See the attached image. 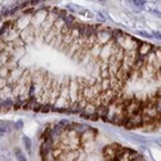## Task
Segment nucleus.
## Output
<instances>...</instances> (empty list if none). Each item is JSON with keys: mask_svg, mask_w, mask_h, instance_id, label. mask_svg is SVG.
<instances>
[{"mask_svg": "<svg viewBox=\"0 0 161 161\" xmlns=\"http://www.w3.org/2000/svg\"><path fill=\"white\" fill-rule=\"evenodd\" d=\"M96 135H97V131L96 129L89 128L85 133H83L80 135V142H81V147L85 148L86 151H90L94 148L96 146Z\"/></svg>", "mask_w": 161, "mask_h": 161, "instance_id": "f257e3e1", "label": "nucleus"}, {"mask_svg": "<svg viewBox=\"0 0 161 161\" xmlns=\"http://www.w3.org/2000/svg\"><path fill=\"white\" fill-rule=\"evenodd\" d=\"M124 148H121L118 143H114V144H109V146H106V147L102 150V156H103L105 161H115L118 159L119 153L122 151Z\"/></svg>", "mask_w": 161, "mask_h": 161, "instance_id": "f03ea898", "label": "nucleus"}, {"mask_svg": "<svg viewBox=\"0 0 161 161\" xmlns=\"http://www.w3.org/2000/svg\"><path fill=\"white\" fill-rule=\"evenodd\" d=\"M143 125V115H142V111L138 112L133 116L128 118L126 122H125V126L129 128V129H133V128H137V126H141Z\"/></svg>", "mask_w": 161, "mask_h": 161, "instance_id": "7ed1b4c3", "label": "nucleus"}, {"mask_svg": "<svg viewBox=\"0 0 161 161\" xmlns=\"http://www.w3.org/2000/svg\"><path fill=\"white\" fill-rule=\"evenodd\" d=\"M138 156V152L133 151V150H125L124 148L120 153H119V156L118 159H116L115 161H133L134 159H137Z\"/></svg>", "mask_w": 161, "mask_h": 161, "instance_id": "20e7f679", "label": "nucleus"}, {"mask_svg": "<svg viewBox=\"0 0 161 161\" xmlns=\"http://www.w3.org/2000/svg\"><path fill=\"white\" fill-rule=\"evenodd\" d=\"M56 148V143L53 142L52 138H47V139H44L41 146H40V151H41V155H44V153L47 152H50L53 151Z\"/></svg>", "mask_w": 161, "mask_h": 161, "instance_id": "39448f33", "label": "nucleus"}, {"mask_svg": "<svg viewBox=\"0 0 161 161\" xmlns=\"http://www.w3.org/2000/svg\"><path fill=\"white\" fill-rule=\"evenodd\" d=\"M137 50H138V54H139V57L146 58L152 52V45H150V44H147V43H141L139 45H138Z\"/></svg>", "mask_w": 161, "mask_h": 161, "instance_id": "423d86ee", "label": "nucleus"}, {"mask_svg": "<svg viewBox=\"0 0 161 161\" xmlns=\"http://www.w3.org/2000/svg\"><path fill=\"white\" fill-rule=\"evenodd\" d=\"M32 38H34V27L27 26L25 30L22 31L21 39L23 40V41H26V43H30V41H32Z\"/></svg>", "mask_w": 161, "mask_h": 161, "instance_id": "0eeeda50", "label": "nucleus"}, {"mask_svg": "<svg viewBox=\"0 0 161 161\" xmlns=\"http://www.w3.org/2000/svg\"><path fill=\"white\" fill-rule=\"evenodd\" d=\"M88 129H89V126L85 125V124H75V128H74V130L76 131L77 134H80V135H81L83 133H85Z\"/></svg>", "mask_w": 161, "mask_h": 161, "instance_id": "6e6552de", "label": "nucleus"}, {"mask_svg": "<svg viewBox=\"0 0 161 161\" xmlns=\"http://www.w3.org/2000/svg\"><path fill=\"white\" fill-rule=\"evenodd\" d=\"M41 159H43V161H56L57 160V157H56L53 151L47 152V153H44V155H41Z\"/></svg>", "mask_w": 161, "mask_h": 161, "instance_id": "1a4fd4ad", "label": "nucleus"}, {"mask_svg": "<svg viewBox=\"0 0 161 161\" xmlns=\"http://www.w3.org/2000/svg\"><path fill=\"white\" fill-rule=\"evenodd\" d=\"M14 156H16L17 161H27L26 156L23 155V152H22L21 150H18V148H16V150H14Z\"/></svg>", "mask_w": 161, "mask_h": 161, "instance_id": "9d476101", "label": "nucleus"}, {"mask_svg": "<svg viewBox=\"0 0 161 161\" xmlns=\"http://www.w3.org/2000/svg\"><path fill=\"white\" fill-rule=\"evenodd\" d=\"M22 141H23V144L26 146V150L28 152H31V141L28 139L27 137H23V138H22Z\"/></svg>", "mask_w": 161, "mask_h": 161, "instance_id": "9b49d317", "label": "nucleus"}, {"mask_svg": "<svg viewBox=\"0 0 161 161\" xmlns=\"http://www.w3.org/2000/svg\"><path fill=\"white\" fill-rule=\"evenodd\" d=\"M138 35L143 36V38H147V39H151V38H153V36H152V34H148V32H146V31H138Z\"/></svg>", "mask_w": 161, "mask_h": 161, "instance_id": "f8f14e48", "label": "nucleus"}, {"mask_svg": "<svg viewBox=\"0 0 161 161\" xmlns=\"http://www.w3.org/2000/svg\"><path fill=\"white\" fill-rule=\"evenodd\" d=\"M134 4L137 6H143L144 5V0H134Z\"/></svg>", "mask_w": 161, "mask_h": 161, "instance_id": "ddd939ff", "label": "nucleus"}, {"mask_svg": "<svg viewBox=\"0 0 161 161\" xmlns=\"http://www.w3.org/2000/svg\"><path fill=\"white\" fill-rule=\"evenodd\" d=\"M152 36H153V38H156V39H159V40H161V32L153 31V32H152Z\"/></svg>", "mask_w": 161, "mask_h": 161, "instance_id": "4468645a", "label": "nucleus"}, {"mask_svg": "<svg viewBox=\"0 0 161 161\" xmlns=\"http://www.w3.org/2000/svg\"><path fill=\"white\" fill-rule=\"evenodd\" d=\"M39 2H40V0H31V3H32V4H38Z\"/></svg>", "mask_w": 161, "mask_h": 161, "instance_id": "2eb2a0df", "label": "nucleus"}, {"mask_svg": "<svg viewBox=\"0 0 161 161\" xmlns=\"http://www.w3.org/2000/svg\"><path fill=\"white\" fill-rule=\"evenodd\" d=\"M99 2H103V0H99Z\"/></svg>", "mask_w": 161, "mask_h": 161, "instance_id": "dca6fc26", "label": "nucleus"}]
</instances>
